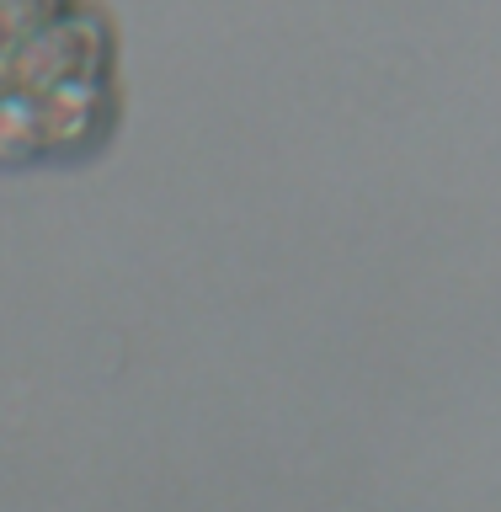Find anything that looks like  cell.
Returning <instances> with one entry per match:
<instances>
[{"instance_id":"6da1fadb","label":"cell","mask_w":501,"mask_h":512,"mask_svg":"<svg viewBox=\"0 0 501 512\" xmlns=\"http://www.w3.org/2000/svg\"><path fill=\"white\" fill-rule=\"evenodd\" d=\"M118 123L112 32L80 0H0V166H64Z\"/></svg>"}]
</instances>
